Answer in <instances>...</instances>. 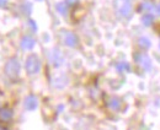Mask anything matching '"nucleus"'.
<instances>
[{
	"label": "nucleus",
	"instance_id": "obj_1",
	"mask_svg": "<svg viewBox=\"0 0 160 130\" xmlns=\"http://www.w3.org/2000/svg\"><path fill=\"white\" fill-rule=\"evenodd\" d=\"M20 72V63L16 58H11L8 60L5 65V74L10 79H16Z\"/></svg>",
	"mask_w": 160,
	"mask_h": 130
},
{
	"label": "nucleus",
	"instance_id": "obj_2",
	"mask_svg": "<svg viewBox=\"0 0 160 130\" xmlns=\"http://www.w3.org/2000/svg\"><path fill=\"white\" fill-rule=\"evenodd\" d=\"M41 69V62L38 59L37 55H30V57L26 59V70L30 75H34V74H37Z\"/></svg>",
	"mask_w": 160,
	"mask_h": 130
},
{
	"label": "nucleus",
	"instance_id": "obj_3",
	"mask_svg": "<svg viewBox=\"0 0 160 130\" xmlns=\"http://www.w3.org/2000/svg\"><path fill=\"white\" fill-rule=\"evenodd\" d=\"M134 59H136V62L143 68L145 71H149L150 69H152V60H150V58L148 57L147 54H143V53H139V54H137L136 57H134Z\"/></svg>",
	"mask_w": 160,
	"mask_h": 130
},
{
	"label": "nucleus",
	"instance_id": "obj_4",
	"mask_svg": "<svg viewBox=\"0 0 160 130\" xmlns=\"http://www.w3.org/2000/svg\"><path fill=\"white\" fill-rule=\"evenodd\" d=\"M38 106V100L36 96H28L25 100V108L27 110H34Z\"/></svg>",
	"mask_w": 160,
	"mask_h": 130
},
{
	"label": "nucleus",
	"instance_id": "obj_5",
	"mask_svg": "<svg viewBox=\"0 0 160 130\" xmlns=\"http://www.w3.org/2000/svg\"><path fill=\"white\" fill-rule=\"evenodd\" d=\"M64 43L68 46V47H77L78 44V38H77V36L72 32H67L64 34Z\"/></svg>",
	"mask_w": 160,
	"mask_h": 130
},
{
	"label": "nucleus",
	"instance_id": "obj_6",
	"mask_svg": "<svg viewBox=\"0 0 160 130\" xmlns=\"http://www.w3.org/2000/svg\"><path fill=\"white\" fill-rule=\"evenodd\" d=\"M34 44H36V42H34V40L32 38V37H28V36H25L24 38L21 40V48L25 49V50H30L34 47Z\"/></svg>",
	"mask_w": 160,
	"mask_h": 130
},
{
	"label": "nucleus",
	"instance_id": "obj_7",
	"mask_svg": "<svg viewBox=\"0 0 160 130\" xmlns=\"http://www.w3.org/2000/svg\"><path fill=\"white\" fill-rule=\"evenodd\" d=\"M12 118V110L10 108H0V120L3 122H8Z\"/></svg>",
	"mask_w": 160,
	"mask_h": 130
},
{
	"label": "nucleus",
	"instance_id": "obj_8",
	"mask_svg": "<svg viewBox=\"0 0 160 130\" xmlns=\"http://www.w3.org/2000/svg\"><path fill=\"white\" fill-rule=\"evenodd\" d=\"M52 62H53V64H54L56 66H58V65L62 64L63 58H62V55H60L59 50H57V49L53 50V53H52Z\"/></svg>",
	"mask_w": 160,
	"mask_h": 130
},
{
	"label": "nucleus",
	"instance_id": "obj_9",
	"mask_svg": "<svg viewBox=\"0 0 160 130\" xmlns=\"http://www.w3.org/2000/svg\"><path fill=\"white\" fill-rule=\"evenodd\" d=\"M107 104H109V107H110L111 109H113V110H118V109L121 108V101H119L117 97H111V98L109 100Z\"/></svg>",
	"mask_w": 160,
	"mask_h": 130
},
{
	"label": "nucleus",
	"instance_id": "obj_10",
	"mask_svg": "<svg viewBox=\"0 0 160 130\" xmlns=\"http://www.w3.org/2000/svg\"><path fill=\"white\" fill-rule=\"evenodd\" d=\"M131 11H132V6H131L128 3L123 4V5H122V8L119 9V14H121L122 16H129Z\"/></svg>",
	"mask_w": 160,
	"mask_h": 130
},
{
	"label": "nucleus",
	"instance_id": "obj_11",
	"mask_svg": "<svg viewBox=\"0 0 160 130\" xmlns=\"http://www.w3.org/2000/svg\"><path fill=\"white\" fill-rule=\"evenodd\" d=\"M153 21H154V17L150 14H145L143 17H142V22H143L144 26H150L153 24Z\"/></svg>",
	"mask_w": 160,
	"mask_h": 130
},
{
	"label": "nucleus",
	"instance_id": "obj_12",
	"mask_svg": "<svg viewBox=\"0 0 160 130\" xmlns=\"http://www.w3.org/2000/svg\"><path fill=\"white\" fill-rule=\"evenodd\" d=\"M116 69L119 71V72H123V71H128L129 70V64L128 63H118L116 65Z\"/></svg>",
	"mask_w": 160,
	"mask_h": 130
},
{
	"label": "nucleus",
	"instance_id": "obj_13",
	"mask_svg": "<svg viewBox=\"0 0 160 130\" xmlns=\"http://www.w3.org/2000/svg\"><path fill=\"white\" fill-rule=\"evenodd\" d=\"M139 46L142 48H145L148 49L150 47V41L148 38H145V37H142V38H139Z\"/></svg>",
	"mask_w": 160,
	"mask_h": 130
},
{
	"label": "nucleus",
	"instance_id": "obj_14",
	"mask_svg": "<svg viewBox=\"0 0 160 130\" xmlns=\"http://www.w3.org/2000/svg\"><path fill=\"white\" fill-rule=\"evenodd\" d=\"M57 11L60 15H65L67 14V4L65 3H59L57 4Z\"/></svg>",
	"mask_w": 160,
	"mask_h": 130
},
{
	"label": "nucleus",
	"instance_id": "obj_15",
	"mask_svg": "<svg viewBox=\"0 0 160 130\" xmlns=\"http://www.w3.org/2000/svg\"><path fill=\"white\" fill-rule=\"evenodd\" d=\"M26 8H24L25 10H26V12H27V15L31 12V5H30V3H26V5H25Z\"/></svg>",
	"mask_w": 160,
	"mask_h": 130
},
{
	"label": "nucleus",
	"instance_id": "obj_16",
	"mask_svg": "<svg viewBox=\"0 0 160 130\" xmlns=\"http://www.w3.org/2000/svg\"><path fill=\"white\" fill-rule=\"evenodd\" d=\"M8 4V0H0V8H5Z\"/></svg>",
	"mask_w": 160,
	"mask_h": 130
},
{
	"label": "nucleus",
	"instance_id": "obj_17",
	"mask_svg": "<svg viewBox=\"0 0 160 130\" xmlns=\"http://www.w3.org/2000/svg\"><path fill=\"white\" fill-rule=\"evenodd\" d=\"M30 26H31V27H32V30H34V31L37 30V27H36V24H34V21H32V20H30Z\"/></svg>",
	"mask_w": 160,
	"mask_h": 130
},
{
	"label": "nucleus",
	"instance_id": "obj_18",
	"mask_svg": "<svg viewBox=\"0 0 160 130\" xmlns=\"http://www.w3.org/2000/svg\"><path fill=\"white\" fill-rule=\"evenodd\" d=\"M158 10H159V12H160V4H159V6H158Z\"/></svg>",
	"mask_w": 160,
	"mask_h": 130
},
{
	"label": "nucleus",
	"instance_id": "obj_19",
	"mask_svg": "<svg viewBox=\"0 0 160 130\" xmlns=\"http://www.w3.org/2000/svg\"><path fill=\"white\" fill-rule=\"evenodd\" d=\"M37 2H42V0H37Z\"/></svg>",
	"mask_w": 160,
	"mask_h": 130
},
{
	"label": "nucleus",
	"instance_id": "obj_20",
	"mask_svg": "<svg viewBox=\"0 0 160 130\" xmlns=\"http://www.w3.org/2000/svg\"><path fill=\"white\" fill-rule=\"evenodd\" d=\"M0 130H2V129H0Z\"/></svg>",
	"mask_w": 160,
	"mask_h": 130
}]
</instances>
